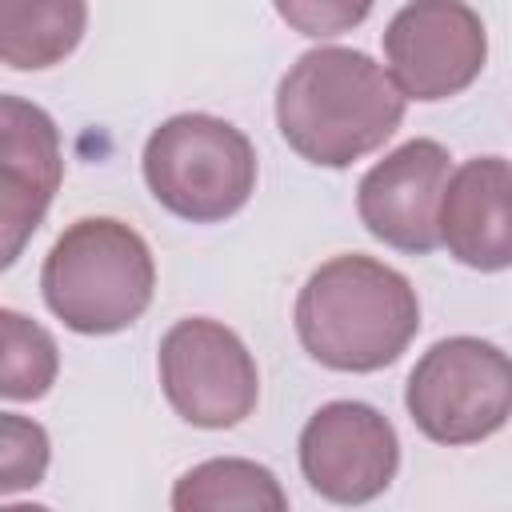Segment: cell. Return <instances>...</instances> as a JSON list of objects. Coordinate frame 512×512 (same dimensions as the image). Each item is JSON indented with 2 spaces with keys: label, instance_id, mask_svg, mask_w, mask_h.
<instances>
[{
  "label": "cell",
  "instance_id": "cell-12",
  "mask_svg": "<svg viewBox=\"0 0 512 512\" xmlns=\"http://www.w3.org/2000/svg\"><path fill=\"white\" fill-rule=\"evenodd\" d=\"M172 508L176 512H220V508L280 512V508H288V496L264 464L240 460V456H220V460L196 464L192 472H184L176 480Z\"/></svg>",
  "mask_w": 512,
  "mask_h": 512
},
{
  "label": "cell",
  "instance_id": "cell-5",
  "mask_svg": "<svg viewBox=\"0 0 512 512\" xmlns=\"http://www.w3.org/2000/svg\"><path fill=\"white\" fill-rule=\"evenodd\" d=\"M404 404L436 444H480L508 424L512 368L504 348L480 336L436 340L412 368Z\"/></svg>",
  "mask_w": 512,
  "mask_h": 512
},
{
  "label": "cell",
  "instance_id": "cell-7",
  "mask_svg": "<svg viewBox=\"0 0 512 512\" xmlns=\"http://www.w3.org/2000/svg\"><path fill=\"white\" fill-rule=\"evenodd\" d=\"M488 56L484 20L464 0H408L384 28L388 76L404 100L464 92Z\"/></svg>",
  "mask_w": 512,
  "mask_h": 512
},
{
  "label": "cell",
  "instance_id": "cell-1",
  "mask_svg": "<svg viewBox=\"0 0 512 512\" xmlns=\"http://www.w3.org/2000/svg\"><path fill=\"white\" fill-rule=\"evenodd\" d=\"M404 120L392 76L356 48L304 52L276 88V124L296 156L320 168H348L376 152Z\"/></svg>",
  "mask_w": 512,
  "mask_h": 512
},
{
  "label": "cell",
  "instance_id": "cell-17",
  "mask_svg": "<svg viewBox=\"0 0 512 512\" xmlns=\"http://www.w3.org/2000/svg\"><path fill=\"white\" fill-rule=\"evenodd\" d=\"M280 20L300 36H340L368 20L376 0H272Z\"/></svg>",
  "mask_w": 512,
  "mask_h": 512
},
{
  "label": "cell",
  "instance_id": "cell-15",
  "mask_svg": "<svg viewBox=\"0 0 512 512\" xmlns=\"http://www.w3.org/2000/svg\"><path fill=\"white\" fill-rule=\"evenodd\" d=\"M52 460V440L32 416L0 412V496L28 492L44 480Z\"/></svg>",
  "mask_w": 512,
  "mask_h": 512
},
{
  "label": "cell",
  "instance_id": "cell-11",
  "mask_svg": "<svg viewBox=\"0 0 512 512\" xmlns=\"http://www.w3.org/2000/svg\"><path fill=\"white\" fill-rule=\"evenodd\" d=\"M88 0H0V64L40 72L76 52Z\"/></svg>",
  "mask_w": 512,
  "mask_h": 512
},
{
  "label": "cell",
  "instance_id": "cell-3",
  "mask_svg": "<svg viewBox=\"0 0 512 512\" xmlns=\"http://www.w3.org/2000/svg\"><path fill=\"white\" fill-rule=\"evenodd\" d=\"M56 320L84 336H108L144 316L156 288L148 240L116 216H84L60 232L40 268Z\"/></svg>",
  "mask_w": 512,
  "mask_h": 512
},
{
  "label": "cell",
  "instance_id": "cell-9",
  "mask_svg": "<svg viewBox=\"0 0 512 512\" xmlns=\"http://www.w3.org/2000/svg\"><path fill=\"white\" fill-rule=\"evenodd\" d=\"M448 160V148L436 140H408L376 160L356 188V212L364 228L400 252H432L440 244L436 208L452 172Z\"/></svg>",
  "mask_w": 512,
  "mask_h": 512
},
{
  "label": "cell",
  "instance_id": "cell-6",
  "mask_svg": "<svg viewBox=\"0 0 512 512\" xmlns=\"http://www.w3.org/2000/svg\"><path fill=\"white\" fill-rule=\"evenodd\" d=\"M160 388L196 428H232L252 416L260 372L244 340L208 316L176 320L160 340Z\"/></svg>",
  "mask_w": 512,
  "mask_h": 512
},
{
  "label": "cell",
  "instance_id": "cell-8",
  "mask_svg": "<svg viewBox=\"0 0 512 512\" xmlns=\"http://www.w3.org/2000/svg\"><path fill=\"white\" fill-rule=\"evenodd\" d=\"M400 468V440L384 412L360 400L316 408L300 432V472L332 504L376 500Z\"/></svg>",
  "mask_w": 512,
  "mask_h": 512
},
{
  "label": "cell",
  "instance_id": "cell-4",
  "mask_svg": "<svg viewBox=\"0 0 512 512\" xmlns=\"http://www.w3.org/2000/svg\"><path fill=\"white\" fill-rule=\"evenodd\" d=\"M144 180L172 216L216 224L248 204L256 188V148L220 116L180 112L148 136Z\"/></svg>",
  "mask_w": 512,
  "mask_h": 512
},
{
  "label": "cell",
  "instance_id": "cell-2",
  "mask_svg": "<svg viewBox=\"0 0 512 512\" xmlns=\"http://www.w3.org/2000/svg\"><path fill=\"white\" fill-rule=\"evenodd\" d=\"M420 332V300L408 276L372 256H332L296 296V336L312 360L336 372H380Z\"/></svg>",
  "mask_w": 512,
  "mask_h": 512
},
{
  "label": "cell",
  "instance_id": "cell-10",
  "mask_svg": "<svg viewBox=\"0 0 512 512\" xmlns=\"http://www.w3.org/2000/svg\"><path fill=\"white\" fill-rule=\"evenodd\" d=\"M436 236L468 268L500 272L512 264V172L504 156H476L448 172Z\"/></svg>",
  "mask_w": 512,
  "mask_h": 512
},
{
  "label": "cell",
  "instance_id": "cell-16",
  "mask_svg": "<svg viewBox=\"0 0 512 512\" xmlns=\"http://www.w3.org/2000/svg\"><path fill=\"white\" fill-rule=\"evenodd\" d=\"M48 204H52L48 188H40L32 176L0 164V272L8 264H16L24 244L36 236Z\"/></svg>",
  "mask_w": 512,
  "mask_h": 512
},
{
  "label": "cell",
  "instance_id": "cell-14",
  "mask_svg": "<svg viewBox=\"0 0 512 512\" xmlns=\"http://www.w3.org/2000/svg\"><path fill=\"white\" fill-rule=\"evenodd\" d=\"M60 348L56 336L16 308H0V396L40 400L56 384Z\"/></svg>",
  "mask_w": 512,
  "mask_h": 512
},
{
  "label": "cell",
  "instance_id": "cell-13",
  "mask_svg": "<svg viewBox=\"0 0 512 512\" xmlns=\"http://www.w3.org/2000/svg\"><path fill=\"white\" fill-rule=\"evenodd\" d=\"M0 164L32 176L40 188L56 196L64 176L60 128L40 104L0 92Z\"/></svg>",
  "mask_w": 512,
  "mask_h": 512
}]
</instances>
